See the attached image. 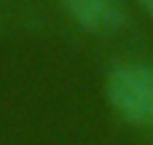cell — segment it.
I'll return each instance as SVG.
<instances>
[{"instance_id":"obj_1","label":"cell","mask_w":153,"mask_h":145,"mask_svg":"<svg viewBox=\"0 0 153 145\" xmlns=\"http://www.w3.org/2000/svg\"><path fill=\"white\" fill-rule=\"evenodd\" d=\"M105 100L129 126H153V65L118 62L105 75Z\"/></svg>"},{"instance_id":"obj_2","label":"cell","mask_w":153,"mask_h":145,"mask_svg":"<svg viewBox=\"0 0 153 145\" xmlns=\"http://www.w3.org/2000/svg\"><path fill=\"white\" fill-rule=\"evenodd\" d=\"M67 16L94 35H113L126 22V8L121 0H62Z\"/></svg>"},{"instance_id":"obj_3","label":"cell","mask_w":153,"mask_h":145,"mask_svg":"<svg viewBox=\"0 0 153 145\" xmlns=\"http://www.w3.org/2000/svg\"><path fill=\"white\" fill-rule=\"evenodd\" d=\"M137 3L143 5V11H145V13H148V16L153 19V0H137Z\"/></svg>"}]
</instances>
